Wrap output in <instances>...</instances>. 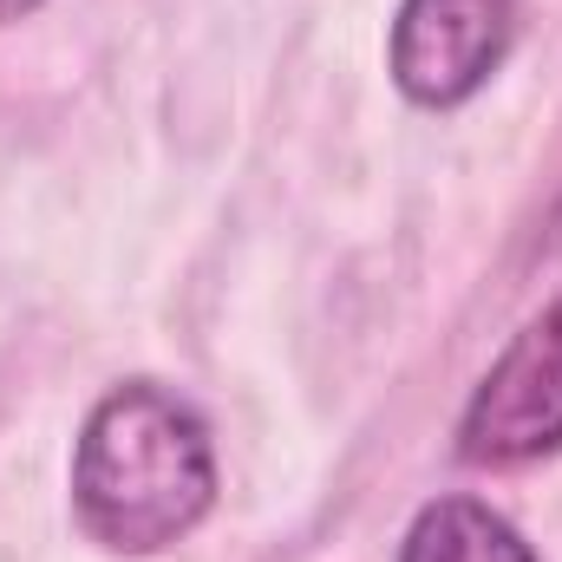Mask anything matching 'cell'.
<instances>
[{"mask_svg": "<svg viewBox=\"0 0 562 562\" xmlns=\"http://www.w3.org/2000/svg\"><path fill=\"white\" fill-rule=\"evenodd\" d=\"M40 0H0V20H20V13H33Z\"/></svg>", "mask_w": 562, "mask_h": 562, "instance_id": "obj_5", "label": "cell"}, {"mask_svg": "<svg viewBox=\"0 0 562 562\" xmlns=\"http://www.w3.org/2000/svg\"><path fill=\"white\" fill-rule=\"evenodd\" d=\"M216 504V445L190 400L157 380L112 386L72 445V510L92 543L150 557L190 537Z\"/></svg>", "mask_w": 562, "mask_h": 562, "instance_id": "obj_1", "label": "cell"}, {"mask_svg": "<svg viewBox=\"0 0 562 562\" xmlns=\"http://www.w3.org/2000/svg\"><path fill=\"white\" fill-rule=\"evenodd\" d=\"M400 562H537L530 543L517 537L510 517H497L491 504L477 497H431L406 543H400Z\"/></svg>", "mask_w": 562, "mask_h": 562, "instance_id": "obj_4", "label": "cell"}, {"mask_svg": "<svg viewBox=\"0 0 562 562\" xmlns=\"http://www.w3.org/2000/svg\"><path fill=\"white\" fill-rule=\"evenodd\" d=\"M517 0H400L393 13V86L413 105H464L510 53Z\"/></svg>", "mask_w": 562, "mask_h": 562, "instance_id": "obj_3", "label": "cell"}, {"mask_svg": "<svg viewBox=\"0 0 562 562\" xmlns=\"http://www.w3.org/2000/svg\"><path fill=\"white\" fill-rule=\"evenodd\" d=\"M562 445V294L537 307L510 347L491 360L477 380L464 419H458V451L471 464H530Z\"/></svg>", "mask_w": 562, "mask_h": 562, "instance_id": "obj_2", "label": "cell"}]
</instances>
